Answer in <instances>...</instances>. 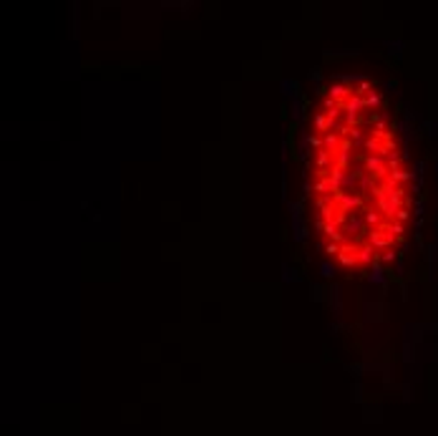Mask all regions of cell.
I'll list each match as a JSON object with an SVG mask.
<instances>
[{
  "label": "cell",
  "mask_w": 438,
  "mask_h": 436,
  "mask_svg": "<svg viewBox=\"0 0 438 436\" xmlns=\"http://www.w3.org/2000/svg\"><path fill=\"white\" fill-rule=\"evenodd\" d=\"M365 278H368V283H370L373 288H380V295H386V292L391 290V280H393V275H391V270L383 265L380 260L373 262V267L365 272Z\"/></svg>",
  "instance_id": "1"
},
{
  "label": "cell",
  "mask_w": 438,
  "mask_h": 436,
  "mask_svg": "<svg viewBox=\"0 0 438 436\" xmlns=\"http://www.w3.org/2000/svg\"><path fill=\"white\" fill-rule=\"evenodd\" d=\"M333 199H335V207L352 214V212H360L365 207V197L358 194V192H343V189H338V192H333Z\"/></svg>",
  "instance_id": "2"
},
{
  "label": "cell",
  "mask_w": 438,
  "mask_h": 436,
  "mask_svg": "<svg viewBox=\"0 0 438 436\" xmlns=\"http://www.w3.org/2000/svg\"><path fill=\"white\" fill-rule=\"evenodd\" d=\"M365 240H368V244H370V247H373L378 255H380V252H386L388 247H395V240H391L380 227H378V230H368Z\"/></svg>",
  "instance_id": "3"
},
{
  "label": "cell",
  "mask_w": 438,
  "mask_h": 436,
  "mask_svg": "<svg viewBox=\"0 0 438 436\" xmlns=\"http://www.w3.org/2000/svg\"><path fill=\"white\" fill-rule=\"evenodd\" d=\"M343 232L348 237H363L368 235V227H365V220H363V212H352L348 217V222L343 225Z\"/></svg>",
  "instance_id": "4"
},
{
  "label": "cell",
  "mask_w": 438,
  "mask_h": 436,
  "mask_svg": "<svg viewBox=\"0 0 438 436\" xmlns=\"http://www.w3.org/2000/svg\"><path fill=\"white\" fill-rule=\"evenodd\" d=\"M327 305H330L335 318H343V288L338 283H330V290H327Z\"/></svg>",
  "instance_id": "5"
},
{
  "label": "cell",
  "mask_w": 438,
  "mask_h": 436,
  "mask_svg": "<svg viewBox=\"0 0 438 436\" xmlns=\"http://www.w3.org/2000/svg\"><path fill=\"white\" fill-rule=\"evenodd\" d=\"M388 315H386V305H383L380 300H373V303H365V313H363V320L365 323H383Z\"/></svg>",
  "instance_id": "6"
},
{
  "label": "cell",
  "mask_w": 438,
  "mask_h": 436,
  "mask_svg": "<svg viewBox=\"0 0 438 436\" xmlns=\"http://www.w3.org/2000/svg\"><path fill=\"white\" fill-rule=\"evenodd\" d=\"M358 172H360V179H358V194H363V197L368 199V197L373 194V189H375V187H378L380 182H378V179H375L373 174H368L363 164L358 167Z\"/></svg>",
  "instance_id": "7"
},
{
  "label": "cell",
  "mask_w": 438,
  "mask_h": 436,
  "mask_svg": "<svg viewBox=\"0 0 438 436\" xmlns=\"http://www.w3.org/2000/svg\"><path fill=\"white\" fill-rule=\"evenodd\" d=\"M352 94H355V89H348V86L338 84V81H330V84H327V96H330L333 101H338L340 106H345V101H348Z\"/></svg>",
  "instance_id": "8"
},
{
  "label": "cell",
  "mask_w": 438,
  "mask_h": 436,
  "mask_svg": "<svg viewBox=\"0 0 438 436\" xmlns=\"http://www.w3.org/2000/svg\"><path fill=\"white\" fill-rule=\"evenodd\" d=\"M310 240V222L305 217H300V220H292V242L297 244H305Z\"/></svg>",
  "instance_id": "9"
},
{
  "label": "cell",
  "mask_w": 438,
  "mask_h": 436,
  "mask_svg": "<svg viewBox=\"0 0 438 436\" xmlns=\"http://www.w3.org/2000/svg\"><path fill=\"white\" fill-rule=\"evenodd\" d=\"M343 111H345V116H363V111H365V96L352 94V96L345 101Z\"/></svg>",
  "instance_id": "10"
},
{
  "label": "cell",
  "mask_w": 438,
  "mask_h": 436,
  "mask_svg": "<svg viewBox=\"0 0 438 436\" xmlns=\"http://www.w3.org/2000/svg\"><path fill=\"white\" fill-rule=\"evenodd\" d=\"M360 212H363V220H365V227H368V230H378V227L386 225V217H383L375 207H363Z\"/></svg>",
  "instance_id": "11"
},
{
  "label": "cell",
  "mask_w": 438,
  "mask_h": 436,
  "mask_svg": "<svg viewBox=\"0 0 438 436\" xmlns=\"http://www.w3.org/2000/svg\"><path fill=\"white\" fill-rule=\"evenodd\" d=\"M375 260H378V252L370 247L368 242H363L360 247H358V267H365V270H370Z\"/></svg>",
  "instance_id": "12"
},
{
  "label": "cell",
  "mask_w": 438,
  "mask_h": 436,
  "mask_svg": "<svg viewBox=\"0 0 438 436\" xmlns=\"http://www.w3.org/2000/svg\"><path fill=\"white\" fill-rule=\"evenodd\" d=\"M338 270H340V265H338V260H322V262H317V272L325 278V280H335V275H338Z\"/></svg>",
  "instance_id": "13"
},
{
  "label": "cell",
  "mask_w": 438,
  "mask_h": 436,
  "mask_svg": "<svg viewBox=\"0 0 438 436\" xmlns=\"http://www.w3.org/2000/svg\"><path fill=\"white\" fill-rule=\"evenodd\" d=\"M280 91H282V96L287 101H292L295 96L303 94V91H300V81H295V78H282L280 81Z\"/></svg>",
  "instance_id": "14"
},
{
  "label": "cell",
  "mask_w": 438,
  "mask_h": 436,
  "mask_svg": "<svg viewBox=\"0 0 438 436\" xmlns=\"http://www.w3.org/2000/svg\"><path fill=\"white\" fill-rule=\"evenodd\" d=\"M340 136H338V131H327V134H322V149L325 151H330L333 156L338 154V149H340Z\"/></svg>",
  "instance_id": "15"
},
{
  "label": "cell",
  "mask_w": 438,
  "mask_h": 436,
  "mask_svg": "<svg viewBox=\"0 0 438 436\" xmlns=\"http://www.w3.org/2000/svg\"><path fill=\"white\" fill-rule=\"evenodd\" d=\"M312 131L315 134H327L330 131V119L325 116V111H312Z\"/></svg>",
  "instance_id": "16"
},
{
  "label": "cell",
  "mask_w": 438,
  "mask_h": 436,
  "mask_svg": "<svg viewBox=\"0 0 438 436\" xmlns=\"http://www.w3.org/2000/svg\"><path fill=\"white\" fill-rule=\"evenodd\" d=\"M327 290H330V285L312 283V285H310V300H312V303H327Z\"/></svg>",
  "instance_id": "17"
},
{
  "label": "cell",
  "mask_w": 438,
  "mask_h": 436,
  "mask_svg": "<svg viewBox=\"0 0 438 436\" xmlns=\"http://www.w3.org/2000/svg\"><path fill=\"white\" fill-rule=\"evenodd\" d=\"M345 172L348 169H340V167H333L330 172H327V184H330L333 192H338V189H343V179H345Z\"/></svg>",
  "instance_id": "18"
},
{
  "label": "cell",
  "mask_w": 438,
  "mask_h": 436,
  "mask_svg": "<svg viewBox=\"0 0 438 436\" xmlns=\"http://www.w3.org/2000/svg\"><path fill=\"white\" fill-rule=\"evenodd\" d=\"M363 149H365L368 154H380V156H386V142H383V139H375V136H368L365 144H363Z\"/></svg>",
  "instance_id": "19"
},
{
  "label": "cell",
  "mask_w": 438,
  "mask_h": 436,
  "mask_svg": "<svg viewBox=\"0 0 438 436\" xmlns=\"http://www.w3.org/2000/svg\"><path fill=\"white\" fill-rule=\"evenodd\" d=\"M383 101H386V98H383L380 91H370V94L365 96V111H373V114H375L378 108L383 106Z\"/></svg>",
  "instance_id": "20"
},
{
  "label": "cell",
  "mask_w": 438,
  "mask_h": 436,
  "mask_svg": "<svg viewBox=\"0 0 438 436\" xmlns=\"http://www.w3.org/2000/svg\"><path fill=\"white\" fill-rule=\"evenodd\" d=\"M303 280V272H300L297 267H292V265H282V283H300Z\"/></svg>",
  "instance_id": "21"
},
{
  "label": "cell",
  "mask_w": 438,
  "mask_h": 436,
  "mask_svg": "<svg viewBox=\"0 0 438 436\" xmlns=\"http://www.w3.org/2000/svg\"><path fill=\"white\" fill-rule=\"evenodd\" d=\"M378 260H380L383 265H386V267L391 270V265H395V262L400 260V255H398V247H388L386 252H380V255H378Z\"/></svg>",
  "instance_id": "22"
},
{
  "label": "cell",
  "mask_w": 438,
  "mask_h": 436,
  "mask_svg": "<svg viewBox=\"0 0 438 436\" xmlns=\"http://www.w3.org/2000/svg\"><path fill=\"white\" fill-rule=\"evenodd\" d=\"M312 187H315V194H317V197H327V194H333L330 184H327V177H317V179L312 182Z\"/></svg>",
  "instance_id": "23"
},
{
  "label": "cell",
  "mask_w": 438,
  "mask_h": 436,
  "mask_svg": "<svg viewBox=\"0 0 438 436\" xmlns=\"http://www.w3.org/2000/svg\"><path fill=\"white\" fill-rule=\"evenodd\" d=\"M370 91H375V81L363 76V78H360V84L355 86V94H358V96H368Z\"/></svg>",
  "instance_id": "24"
},
{
  "label": "cell",
  "mask_w": 438,
  "mask_h": 436,
  "mask_svg": "<svg viewBox=\"0 0 438 436\" xmlns=\"http://www.w3.org/2000/svg\"><path fill=\"white\" fill-rule=\"evenodd\" d=\"M312 194H315V187H312V182H310V179H303V187H300V202H303V204H307Z\"/></svg>",
  "instance_id": "25"
},
{
  "label": "cell",
  "mask_w": 438,
  "mask_h": 436,
  "mask_svg": "<svg viewBox=\"0 0 438 436\" xmlns=\"http://www.w3.org/2000/svg\"><path fill=\"white\" fill-rule=\"evenodd\" d=\"M287 212H290V217L292 220H300V217H305V204L303 202H287Z\"/></svg>",
  "instance_id": "26"
},
{
  "label": "cell",
  "mask_w": 438,
  "mask_h": 436,
  "mask_svg": "<svg viewBox=\"0 0 438 436\" xmlns=\"http://www.w3.org/2000/svg\"><path fill=\"white\" fill-rule=\"evenodd\" d=\"M386 48H388V56H393V58H400L403 56V41H386Z\"/></svg>",
  "instance_id": "27"
},
{
  "label": "cell",
  "mask_w": 438,
  "mask_h": 436,
  "mask_svg": "<svg viewBox=\"0 0 438 436\" xmlns=\"http://www.w3.org/2000/svg\"><path fill=\"white\" fill-rule=\"evenodd\" d=\"M403 361L405 363H413L416 361V343L413 340H405L403 343Z\"/></svg>",
  "instance_id": "28"
},
{
  "label": "cell",
  "mask_w": 438,
  "mask_h": 436,
  "mask_svg": "<svg viewBox=\"0 0 438 436\" xmlns=\"http://www.w3.org/2000/svg\"><path fill=\"white\" fill-rule=\"evenodd\" d=\"M386 164H388L391 172H395V169H403V159H400L398 151H391V154L386 156Z\"/></svg>",
  "instance_id": "29"
},
{
  "label": "cell",
  "mask_w": 438,
  "mask_h": 436,
  "mask_svg": "<svg viewBox=\"0 0 438 436\" xmlns=\"http://www.w3.org/2000/svg\"><path fill=\"white\" fill-rule=\"evenodd\" d=\"M307 78H310V84H312V86H320V84H322V78H325V71H322V66H315V68H310Z\"/></svg>",
  "instance_id": "30"
},
{
  "label": "cell",
  "mask_w": 438,
  "mask_h": 436,
  "mask_svg": "<svg viewBox=\"0 0 438 436\" xmlns=\"http://www.w3.org/2000/svg\"><path fill=\"white\" fill-rule=\"evenodd\" d=\"M358 53L360 50H355V48L352 50L350 48H345V50H325V58L330 61V58H340V56H358Z\"/></svg>",
  "instance_id": "31"
},
{
  "label": "cell",
  "mask_w": 438,
  "mask_h": 436,
  "mask_svg": "<svg viewBox=\"0 0 438 436\" xmlns=\"http://www.w3.org/2000/svg\"><path fill=\"white\" fill-rule=\"evenodd\" d=\"M413 214H416V220H423L426 217V197H418L413 202Z\"/></svg>",
  "instance_id": "32"
},
{
  "label": "cell",
  "mask_w": 438,
  "mask_h": 436,
  "mask_svg": "<svg viewBox=\"0 0 438 436\" xmlns=\"http://www.w3.org/2000/svg\"><path fill=\"white\" fill-rule=\"evenodd\" d=\"M426 262H428V267H433V262H436V257H438V244H426Z\"/></svg>",
  "instance_id": "33"
},
{
  "label": "cell",
  "mask_w": 438,
  "mask_h": 436,
  "mask_svg": "<svg viewBox=\"0 0 438 436\" xmlns=\"http://www.w3.org/2000/svg\"><path fill=\"white\" fill-rule=\"evenodd\" d=\"M310 149H312V154L322 149V134H315V131H312V136H310Z\"/></svg>",
  "instance_id": "34"
},
{
  "label": "cell",
  "mask_w": 438,
  "mask_h": 436,
  "mask_svg": "<svg viewBox=\"0 0 438 436\" xmlns=\"http://www.w3.org/2000/svg\"><path fill=\"white\" fill-rule=\"evenodd\" d=\"M383 89H386V91H393L395 96H400V91H398V81H395V78H388L386 84H383Z\"/></svg>",
  "instance_id": "35"
},
{
  "label": "cell",
  "mask_w": 438,
  "mask_h": 436,
  "mask_svg": "<svg viewBox=\"0 0 438 436\" xmlns=\"http://www.w3.org/2000/svg\"><path fill=\"white\" fill-rule=\"evenodd\" d=\"M408 220H410V209H408V207H403V209H400V212L395 214V222H400V225H405Z\"/></svg>",
  "instance_id": "36"
},
{
  "label": "cell",
  "mask_w": 438,
  "mask_h": 436,
  "mask_svg": "<svg viewBox=\"0 0 438 436\" xmlns=\"http://www.w3.org/2000/svg\"><path fill=\"white\" fill-rule=\"evenodd\" d=\"M327 331H330L333 336H340V331H343V323H340V320H330V325H327Z\"/></svg>",
  "instance_id": "37"
},
{
  "label": "cell",
  "mask_w": 438,
  "mask_h": 436,
  "mask_svg": "<svg viewBox=\"0 0 438 436\" xmlns=\"http://www.w3.org/2000/svg\"><path fill=\"white\" fill-rule=\"evenodd\" d=\"M348 371H350L355 378H360V376H363V371H365V366H363V363H355V366H348Z\"/></svg>",
  "instance_id": "38"
},
{
  "label": "cell",
  "mask_w": 438,
  "mask_h": 436,
  "mask_svg": "<svg viewBox=\"0 0 438 436\" xmlns=\"http://www.w3.org/2000/svg\"><path fill=\"white\" fill-rule=\"evenodd\" d=\"M312 94H315V96H322V98H327V86H325V84H320V86H312Z\"/></svg>",
  "instance_id": "39"
},
{
  "label": "cell",
  "mask_w": 438,
  "mask_h": 436,
  "mask_svg": "<svg viewBox=\"0 0 438 436\" xmlns=\"http://www.w3.org/2000/svg\"><path fill=\"white\" fill-rule=\"evenodd\" d=\"M352 398H355V401H360V398H363V386H360V384H355V386H352Z\"/></svg>",
  "instance_id": "40"
},
{
  "label": "cell",
  "mask_w": 438,
  "mask_h": 436,
  "mask_svg": "<svg viewBox=\"0 0 438 436\" xmlns=\"http://www.w3.org/2000/svg\"><path fill=\"white\" fill-rule=\"evenodd\" d=\"M312 230H315V232H322V230H325V222H322V220H315V222H312Z\"/></svg>",
  "instance_id": "41"
},
{
  "label": "cell",
  "mask_w": 438,
  "mask_h": 436,
  "mask_svg": "<svg viewBox=\"0 0 438 436\" xmlns=\"http://www.w3.org/2000/svg\"><path fill=\"white\" fill-rule=\"evenodd\" d=\"M426 328H428L431 333H436V336H438V323H426Z\"/></svg>",
  "instance_id": "42"
},
{
  "label": "cell",
  "mask_w": 438,
  "mask_h": 436,
  "mask_svg": "<svg viewBox=\"0 0 438 436\" xmlns=\"http://www.w3.org/2000/svg\"><path fill=\"white\" fill-rule=\"evenodd\" d=\"M436 177H438V161H436Z\"/></svg>",
  "instance_id": "43"
}]
</instances>
